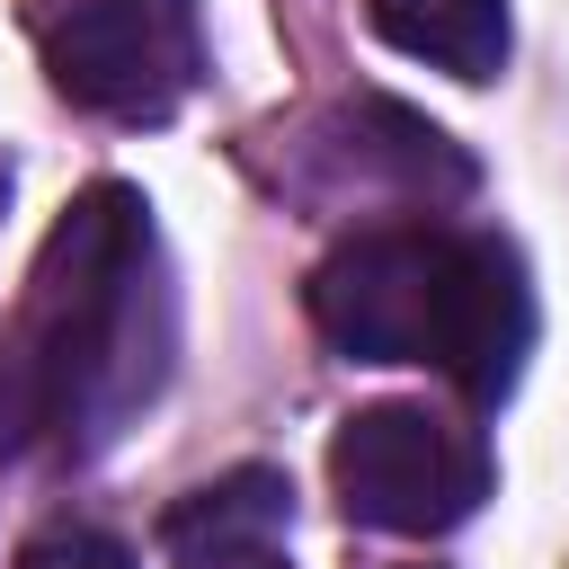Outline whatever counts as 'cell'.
I'll return each mask as SVG.
<instances>
[{"instance_id":"cell-1","label":"cell","mask_w":569,"mask_h":569,"mask_svg":"<svg viewBox=\"0 0 569 569\" xmlns=\"http://www.w3.org/2000/svg\"><path fill=\"white\" fill-rule=\"evenodd\" d=\"M27 373L44 436L107 445L124 409L160 391L169 365V293H160V240L151 204L133 187H89L62 204V222L36 249L18 329L0 338Z\"/></svg>"},{"instance_id":"cell-2","label":"cell","mask_w":569,"mask_h":569,"mask_svg":"<svg viewBox=\"0 0 569 569\" xmlns=\"http://www.w3.org/2000/svg\"><path fill=\"white\" fill-rule=\"evenodd\" d=\"M311 320L356 365H436L462 400H507L533 347L525 267L445 222H382L311 267Z\"/></svg>"},{"instance_id":"cell-3","label":"cell","mask_w":569,"mask_h":569,"mask_svg":"<svg viewBox=\"0 0 569 569\" xmlns=\"http://www.w3.org/2000/svg\"><path fill=\"white\" fill-rule=\"evenodd\" d=\"M329 489L373 533H453L489 498V445L418 400H382L329 436Z\"/></svg>"},{"instance_id":"cell-4","label":"cell","mask_w":569,"mask_h":569,"mask_svg":"<svg viewBox=\"0 0 569 569\" xmlns=\"http://www.w3.org/2000/svg\"><path fill=\"white\" fill-rule=\"evenodd\" d=\"M44 71L71 107L116 124H160L204 71L196 0H71L44 27Z\"/></svg>"},{"instance_id":"cell-5","label":"cell","mask_w":569,"mask_h":569,"mask_svg":"<svg viewBox=\"0 0 569 569\" xmlns=\"http://www.w3.org/2000/svg\"><path fill=\"white\" fill-rule=\"evenodd\" d=\"M276 533H284V480L231 471L169 516V560L178 569H293Z\"/></svg>"},{"instance_id":"cell-6","label":"cell","mask_w":569,"mask_h":569,"mask_svg":"<svg viewBox=\"0 0 569 569\" xmlns=\"http://www.w3.org/2000/svg\"><path fill=\"white\" fill-rule=\"evenodd\" d=\"M373 36L453 80H489L507 62V0H365Z\"/></svg>"},{"instance_id":"cell-7","label":"cell","mask_w":569,"mask_h":569,"mask_svg":"<svg viewBox=\"0 0 569 569\" xmlns=\"http://www.w3.org/2000/svg\"><path fill=\"white\" fill-rule=\"evenodd\" d=\"M18 569H133V551L116 533H89V525H62V533H36L18 551Z\"/></svg>"},{"instance_id":"cell-8","label":"cell","mask_w":569,"mask_h":569,"mask_svg":"<svg viewBox=\"0 0 569 569\" xmlns=\"http://www.w3.org/2000/svg\"><path fill=\"white\" fill-rule=\"evenodd\" d=\"M0 204H9V169H0Z\"/></svg>"}]
</instances>
